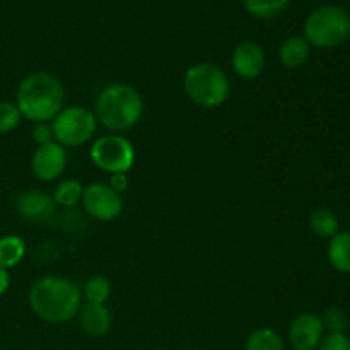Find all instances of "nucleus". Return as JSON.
Instances as JSON below:
<instances>
[{
	"mask_svg": "<svg viewBox=\"0 0 350 350\" xmlns=\"http://www.w3.org/2000/svg\"><path fill=\"white\" fill-rule=\"evenodd\" d=\"M33 140L38 144V147L53 142V132H51L50 123H34Z\"/></svg>",
	"mask_w": 350,
	"mask_h": 350,
	"instance_id": "393cba45",
	"label": "nucleus"
},
{
	"mask_svg": "<svg viewBox=\"0 0 350 350\" xmlns=\"http://www.w3.org/2000/svg\"><path fill=\"white\" fill-rule=\"evenodd\" d=\"M310 229L317 236L325 239H332L338 231H340V221L337 214L330 208H317L310 215Z\"/></svg>",
	"mask_w": 350,
	"mask_h": 350,
	"instance_id": "f3484780",
	"label": "nucleus"
},
{
	"mask_svg": "<svg viewBox=\"0 0 350 350\" xmlns=\"http://www.w3.org/2000/svg\"><path fill=\"white\" fill-rule=\"evenodd\" d=\"M91 161L105 173H129L135 163V149L122 135H105L92 142Z\"/></svg>",
	"mask_w": 350,
	"mask_h": 350,
	"instance_id": "0eeeda50",
	"label": "nucleus"
},
{
	"mask_svg": "<svg viewBox=\"0 0 350 350\" xmlns=\"http://www.w3.org/2000/svg\"><path fill=\"white\" fill-rule=\"evenodd\" d=\"M82 193H84V187L77 180H65L55 188L53 202L65 208H72L82 200Z\"/></svg>",
	"mask_w": 350,
	"mask_h": 350,
	"instance_id": "aec40b11",
	"label": "nucleus"
},
{
	"mask_svg": "<svg viewBox=\"0 0 350 350\" xmlns=\"http://www.w3.org/2000/svg\"><path fill=\"white\" fill-rule=\"evenodd\" d=\"M311 55V44L304 40V36H291L284 40L279 46V60L284 67L301 68L306 65Z\"/></svg>",
	"mask_w": 350,
	"mask_h": 350,
	"instance_id": "4468645a",
	"label": "nucleus"
},
{
	"mask_svg": "<svg viewBox=\"0 0 350 350\" xmlns=\"http://www.w3.org/2000/svg\"><path fill=\"white\" fill-rule=\"evenodd\" d=\"M185 94L200 108H217L224 105L231 92V84L222 68L217 65L195 64L185 72L183 77Z\"/></svg>",
	"mask_w": 350,
	"mask_h": 350,
	"instance_id": "20e7f679",
	"label": "nucleus"
},
{
	"mask_svg": "<svg viewBox=\"0 0 350 350\" xmlns=\"http://www.w3.org/2000/svg\"><path fill=\"white\" fill-rule=\"evenodd\" d=\"M317 350H350V338L345 334H327Z\"/></svg>",
	"mask_w": 350,
	"mask_h": 350,
	"instance_id": "b1692460",
	"label": "nucleus"
},
{
	"mask_svg": "<svg viewBox=\"0 0 350 350\" xmlns=\"http://www.w3.org/2000/svg\"><path fill=\"white\" fill-rule=\"evenodd\" d=\"M98 130V120L84 106H67L51 122L53 140L62 147H79L88 144Z\"/></svg>",
	"mask_w": 350,
	"mask_h": 350,
	"instance_id": "423d86ee",
	"label": "nucleus"
},
{
	"mask_svg": "<svg viewBox=\"0 0 350 350\" xmlns=\"http://www.w3.org/2000/svg\"><path fill=\"white\" fill-rule=\"evenodd\" d=\"M26 255V243L19 236H3L0 238V269L10 270L23 262Z\"/></svg>",
	"mask_w": 350,
	"mask_h": 350,
	"instance_id": "dca6fc26",
	"label": "nucleus"
},
{
	"mask_svg": "<svg viewBox=\"0 0 350 350\" xmlns=\"http://www.w3.org/2000/svg\"><path fill=\"white\" fill-rule=\"evenodd\" d=\"M29 306L33 313L46 323H67L79 314L82 306V293L72 280L65 277H41L29 289Z\"/></svg>",
	"mask_w": 350,
	"mask_h": 350,
	"instance_id": "f257e3e1",
	"label": "nucleus"
},
{
	"mask_svg": "<svg viewBox=\"0 0 350 350\" xmlns=\"http://www.w3.org/2000/svg\"><path fill=\"white\" fill-rule=\"evenodd\" d=\"M10 287V275H9V270L5 269H0V296L9 291Z\"/></svg>",
	"mask_w": 350,
	"mask_h": 350,
	"instance_id": "bb28decb",
	"label": "nucleus"
},
{
	"mask_svg": "<svg viewBox=\"0 0 350 350\" xmlns=\"http://www.w3.org/2000/svg\"><path fill=\"white\" fill-rule=\"evenodd\" d=\"M304 40L317 48H337L350 38V14L344 7L327 3L304 21Z\"/></svg>",
	"mask_w": 350,
	"mask_h": 350,
	"instance_id": "39448f33",
	"label": "nucleus"
},
{
	"mask_svg": "<svg viewBox=\"0 0 350 350\" xmlns=\"http://www.w3.org/2000/svg\"><path fill=\"white\" fill-rule=\"evenodd\" d=\"M109 187L113 188V190L116 191V193L122 195L123 191L129 190L130 187V178H129V173H115L109 176Z\"/></svg>",
	"mask_w": 350,
	"mask_h": 350,
	"instance_id": "a878e982",
	"label": "nucleus"
},
{
	"mask_svg": "<svg viewBox=\"0 0 350 350\" xmlns=\"http://www.w3.org/2000/svg\"><path fill=\"white\" fill-rule=\"evenodd\" d=\"M16 208L24 221L41 224L51 217L55 211V202L50 195L43 191L24 190L17 195Z\"/></svg>",
	"mask_w": 350,
	"mask_h": 350,
	"instance_id": "f8f14e48",
	"label": "nucleus"
},
{
	"mask_svg": "<svg viewBox=\"0 0 350 350\" xmlns=\"http://www.w3.org/2000/svg\"><path fill=\"white\" fill-rule=\"evenodd\" d=\"M231 64L238 77L245 79V81H253L265 70V51L255 41H243L232 51Z\"/></svg>",
	"mask_w": 350,
	"mask_h": 350,
	"instance_id": "9b49d317",
	"label": "nucleus"
},
{
	"mask_svg": "<svg viewBox=\"0 0 350 350\" xmlns=\"http://www.w3.org/2000/svg\"><path fill=\"white\" fill-rule=\"evenodd\" d=\"M154 350H170V349H163V347H159V349H154Z\"/></svg>",
	"mask_w": 350,
	"mask_h": 350,
	"instance_id": "cd10ccee",
	"label": "nucleus"
},
{
	"mask_svg": "<svg viewBox=\"0 0 350 350\" xmlns=\"http://www.w3.org/2000/svg\"><path fill=\"white\" fill-rule=\"evenodd\" d=\"M23 115L16 103L0 101V133H9L19 126Z\"/></svg>",
	"mask_w": 350,
	"mask_h": 350,
	"instance_id": "5701e85b",
	"label": "nucleus"
},
{
	"mask_svg": "<svg viewBox=\"0 0 350 350\" xmlns=\"http://www.w3.org/2000/svg\"><path fill=\"white\" fill-rule=\"evenodd\" d=\"M79 325L82 332L92 338H101L111 330L113 318L106 304H82L79 310Z\"/></svg>",
	"mask_w": 350,
	"mask_h": 350,
	"instance_id": "ddd939ff",
	"label": "nucleus"
},
{
	"mask_svg": "<svg viewBox=\"0 0 350 350\" xmlns=\"http://www.w3.org/2000/svg\"><path fill=\"white\" fill-rule=\"evenodd\" d=\"M96 120L113 132L133 129L144 115V99L130 84H109L96 99Z\"/></svg>",
	"mask_w": 350,
	"mask_h": 350,
	"instance_id": "7ed1b4c3",
	"label": "nucleus"
},
{
	"mask_svg": "<svg viewBox=\"0 0 350 350\" xmlns=\"http://www.w3.org/2000/svg\"><path fill=\"white\" fill-rule=\"evenodd\" d=\"M111 294V282L103 275H94L84 284V296L85 303L92 304H106Z\"/></svg>",
	"mask_w": 350,
	"mask_h": 350,
	"instance_id": "412c9836",
	"label": "nucleus"
},
{
	"mask_svg": "<svg viewBox=\"0 0 350 350\" xmlns=\"http://www.w3.org/2000/svg\"><path fill=\"white\" fill-rule=\"evenodd\" d=\"M81 204L92 219L103 222L115 221L123 211L122 195L106 183H91L84 187Z\"/></svg>",
	"mask_w": 350,
	"mask_h": 350,
	"instance_id": "6e6552de",
	"label": "nucleus"
},
{
	"mask_svg": "<svg viewBox=\"0 0 350 350\" xmlns=\"http://www.w3.org/2000/svg\"><path fill=\"white\" fill-rule=\"evenodd\" d=\"M328 262L337 272L350 273V231H338L328 243Z\"/></svg>",
	"mask_w": 350,
	"mask_h": 350,
	"instance_id": "2eb2a0df",
	"label": "nucleus"
},
{
	"mask_svg": "<svg viewBox=\"0 0 350 350\" xmlns=\"http://www.w3.org/2000/svg\"><path fill=\"white\" fill-rule=\"evenodd\" d=\"M321 321H323L325 332L328 334H345L349 328V314L344 308L332 306L325 310L321 314Z\"/></svg>",
	"mask_w": 350,
	"mask_h": 350,
	"instance_id": "4be33fe9",
	"label": "nucleus"
},
{
	"mask_svg": "<svg viewBox=\"0 0 350 350\" xmlns=\"http://www.w3.org/2000/svg\"><path fill=\"white\" fill-rule=\"evenodd\" d=\"M245 350H286V342L279 332L263 327L256 328L248 335Z\"/></svg>",
	"mask_w": 350,
	"mask_h": 350,
	"instance_id": "a211bd4d",
	"label": "nucleus"
},
{
	"mask_svg": "<svg viewBox=\"0 0 350 350\" xmlns=\"http://www.w3.org/2000/svg\"><path fill=\"white\" fill-rule=\"evenodd\" d=\"M291 0H243L245 9L256 19H273L289 7Z\"/></svg>",
	"mask_w": 350,
	"mask_h": 350,
	"instance_id": "6ab92c4d",
	"label": "nucleus"
},
{
	"mask_svg": "<svg viewBox=\"0 0 350 350\" xmlns=\"http://www.w3.org/2000/svg\"><path fill=\"white\" fill-rule=\"evenodd\" d=\"M323 337V321L317 313L297 314L289 327V344L294 350H317Z\"/></svg>",
	"mask_w": 350,
	"mask_h": 350,
	"instance_id": "9d476101",
	"label": "nucleus"
},
{
	"mask_svg": "<svg viewBox=\"0 0 350 350\" xmlns=\"http://www.w3.org/2000/svg\"><path fill=\"white\" fill-rule=\"evenodd\" d=\"M21 115L34 123L53 122L65 108V88L48 72H34L21 81L16 94Z\"/></svg>",
	"mask_w": 350,
	"mask_h": 350,
	"instance_id": "f03ea898",
	"label": "nucleus"
},
{
	"mask_svg": "<svg viewBox=\"0 0 350 350\" xmlns=\"http://www.w3.org/2000/svg\"><path fill=\"white\" fill-rule=\"evenodd\" d=\"M65 167H67V150L55 140L40 146L33 154L31 170L40 181L58 180L64 174Z\"/></svg>",
	"mask_w": 350,
	"mask_h": 350,
	"instance_id": "1a4fd4ad",
	"label": "nucleus"
}]
</instances>
